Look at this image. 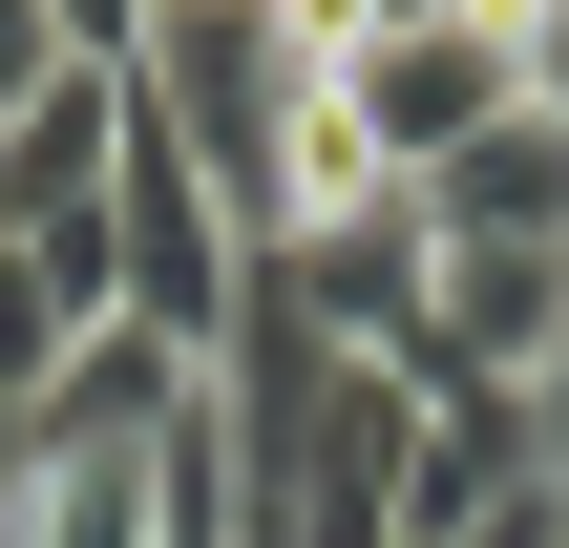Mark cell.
Returning a JSON list of instances; mask_svg holds the SVG:
<instances>
[{"label":"cell","mask_w":569,"mask_h":548,"mask_svg":"<svg viewBox=\"0 0 569 548\" xmlns=\"http://www.w3.org/2000/svg\"><path fill=\"white\" fill-rule=\"evenodd\" d=\"M42 21H63L84 63H148V0H42Z\"/></svg>","instance_id":"cell-6"},{"label":"cell","mask_w":569,"mask_h":548,"mask_svg":"<svg viewBox=\"0 0 569 548\" xmlns=\"http://www.w3.org/2000/svg\"><path fill=\"white\" fill-rule=\"evenodd\" d=\"M190 380H211V359H169L148 317H84V338H63V380H42V465H63V444H148Z\"/></svg>","instance_id":"cell-4"},{"label":"cell","mask_w":569,"mask_h":548,"mask_svg":"<svg viewBox=\"0 0 569 548\" xmlns=\"http://www.w3.org/2000/svg\"><path fill=\"white\" fill-rule=\"evenodd\" d=\"M507 106H528V0H443V21H359L338 42V127H359L380 190H443Z\"/></svg>","instance_id":"cell-1"},{"label":"cell","mask_w":569,"mask_h":548,"mask_svg":"<svg viewBox=\"0 0 569 548\" xmlns=\"http://www.w3.org/2000/svg\"><path fill=\"white\" fill-rule=\"evenodd\" d=\"M528 465L569 486V338H549V380H528Z\"/></svg>","instance_id":"cell-8"},{"label":"cell","mask_w":569,"mask_h":548,"mask_svg":"<svg viewBox=\"0 0 569 548\" xmlns=\"http://www.w3.org/2000/svg\"><path fill=\"white\" fill-rule=\"evenodd\" d=\"M549 548H569V528H549Z\"/></svg>","instance_id":"cell-11"},{"label":"cell","mask_w":569,"mask_h":548,"mask_svg":"<svg viewBox=\"0 0 569 548\" xmlns=\"http://www.w3.org/2000/svg\"><path fill=\"white\" fill-rule=\"evenodd\" d=\"M359 21H443V0H359Z\"/></svg>","instance_id":"cell-10"},{"label":"cell","mask_w":569,"mask_h":548,"mask_svg":"<svg viewBox=\"0 0 569 548\" xmlns=\"http://www.w3.org/2000/svg\"><path fill=\"white\" fill-rule=\"evenodd\" d=\"M422 211H443L465 253H569V127H549V106H507V127L422 190Z\"/></svg>","instance_id":"cell-3"},{"label":"cell","mask_w":569,"mask_h":548,"mask_svg":"<svg viewBox=\"0 0 569 548\" xmlns=\"http://www.w3.org/2000/svg\"><path fill=\"white\" fill-rule=\"evenodd\" d=\"M528 106L569 127V0H528Z\"/></svg>","instance_id":"cell-7"},{"label":"cell","mask_w":569,"mask_h":548,"mask_svg":"<svg viewBox=\"0 0 569 548\" xmlns=\"http://www.w3.org/2000/svg\"><path fill=\"white\" fill-rule=\"evenodd\" d=\"M0 253H21L63 317H106V253H127V63H63V84L0 127Z\"/></svg>","instance_id":"cell-2"},{"label":"cell","mask_w":569,"mask_h":548,"mask_svg":"<svg viewBox=\"0 0 569 548\" xmlns=\"http://www.w3.org/2000/svg\"><path fill=\"white\" fill-rule=\"evenodd\" d=\"M63 338H84V317H63V296H42V275L0 253V401H21V422H42V380H63Z\"/></svg>","instance_id":"cell-5"},{"label":"cell","mask_w":569,"mask_h":548,"mask_svg":"<svg viewBox=\"0 0 569 548\" xmlns=\"http://www.w3.org/2000/svg\"><path fill=\"white\" fill-rule=\"evenodd\" d=\"M569 528V486H528V507H507V528H443V548H549Z\"/></svg>","instance_id":"cell-9"}]
</instances>
